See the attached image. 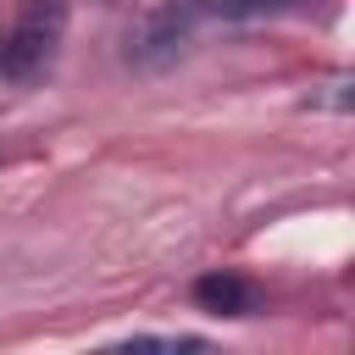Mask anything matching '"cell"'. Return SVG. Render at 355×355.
<instances>
[{
	"instance_id": "1",
	"label": "cell",
	"mask_w": 355,
	"mask_h": 355,
	"mask_svg": "<svg viewBox=\"0 0 355 355\" xmlns=\"http://www.w3.org/2000/svg\"><path fill=\"white\" fill-rule=\"evenodd\" d=\"M55 33H61V0H28L17 33L0 44V72H11V78H33V72L50 61Z\"/></svg>"
},
{
	"instance_id": "2",
	"label": "cell",
	"mask_w": 355,
	"mask_h": 355,
	"mask_svg": "<svg viewBox=\"0 0 355 355\" xmlns=\"http://www.w3.org/2000/svg\"><path fill=\"white\" fill-rule=\"evenodd\" d=\"M194 305L211 311V316H255L261 311V288L233 277V272H211L194 283Z\"/></svg>"
},
{
	"instance_id": "3",
	"label": "cell",
	"mask_w": 355,
	"mask_h": 355,
	"mask_svg": "<svg viewBox=\"0 0 355 355\" xmlns=\"http://www.w3.org/2000/svg\"><path fill=\"white\" fill-rule=\"evenodd\" d=\"M200 17H222V22H255V17H283V11H311L316 0H194Z\"/></svg>"
}]
</instances>
